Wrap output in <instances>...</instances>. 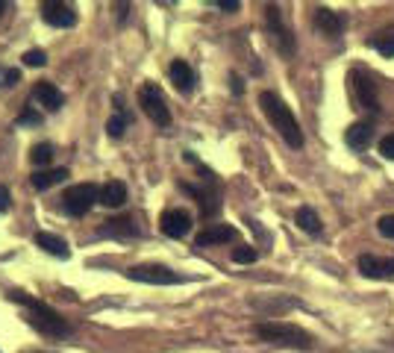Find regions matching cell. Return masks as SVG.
<instances>
[{"instance_id": "obj_28", "label": "cell", "mask_w": 394, "mask_h": 353, "mask_svg": "<svg viewBox=\"0 0 394 353\" xmlns=\"http://www.w3.org/2000/svg\"><path fill=\"white\" fill-rule=\"evenodd\" d=\"M21 59H24V65H30V68H45V65H47V53H45V50H38V47L27 50Z\"/></svg>"}, {"instance_id": "obj_6", "label": "cell", "mask_w": 394, "mask_h": 353, "mask_svg": "<svg viewBox=\"0 0 394 353\" xmlns=\"http://www.w3.org/2000/svg\"><path fill=\"white\" fill-rule=\"evenodd\" d=\"M265 24H268V33H271V42L274 47L280 50L283 59H291L294 56V33L288 30V24L283 21V9L277 4H268L265 6Z\"/></svg>"}, {"instance_id": "obj_25", "label": "cell", "mask_w": 394, "mask_h": 353, "mask_svg": "<svg viewBox=\"0 0 394 353\" xmlns=\"http://www.w3.org/2000/svg\"><path fill=\"white\" fill-rule=\"evenodd\" d=\"M127 121H130V118H127L124 112H115L109 121H106V133L112 135V139H121L124 130H127Z\"/></svg>"}, {"instance_id": "obj_15", "label": "cell", "mask_w": 394, "mask_h": 353, "mask_svg": "<svg viewBox=\"0 0 394 353\" xmlns=\"http://www.w3.org/2000/svg\"><path fill=\"white\" fill-rule=\"evenodd\" d=\"M168 77H171V83L176 86L180 94H191L194 91L197 77H194V71H191V65L186 62V59H174V62L168 65Z\"/></svg>"}, {"instance_id": "obj_8", "label": "cell", "mask_w": 394, "mask_h": 353, "mask_svg": "<svg viewBox=\"0 0 394 353\" xmlns=\"http://www.w3.org/2000/svg\"><path fill=\"white\" fill-rule=\"evenodd\" d=\"M350 91L356 97V103L368 112H380V91H377V83L373 77L365 71V68H353L350 71Z\"/></svg>"}, {"instance_id": "obj_3", "label": "cell", "mask_w": 394, "mask_h": 353, "mask_svg": "<svg viewBox=\"0 0 394 353\" xmlns=\"http://www.w3.org/2000/svg\"><path fill=\"white\" fill-rule=\"evenodd\" d=\"M253 332L268 344H280V347H298V350H309L315 344V339L306 330H300L298 324H286V321H259L253 327Z\"/></svg>"}, {"instance_id": "obj_11", "label": "cell", "mask_w": 394, "mask_h": 353, "mask_svg": "<svg viewBox=\"0 0 394 353\" xmlns=\"http://www.w3.org/2000/svg\"><path fill=\"white\" fill-rule=\"evenodd\" d=\"M159 230L168 235V239H183L191 230V215L186 209H165L159 218Z\"/></svg>"}, {"instance_id": "obj_4", "label": "cell", "mask_w": 394, "mask_h": 353, "mask_svg": "<svg viewBox=\"0 0 394 353\" xmlns=\"http://www.w3.org/2000/svg\"><path fill=\"white\" fill-rule=\"evenodd\" d=\"M197 168H201V174H203V186H188V183H183L180 189L188 191V194H194V201H197V206H201L203 218H215V215L221 212V186H218V176H215L209 168H203V165H197Z\"/></svg>"}, {"instance_id": "obj_32", "label": "cell", "mask_w": 394, "mask_h": 353, "mask_svg": "<svg viewBox=\"0 0 394 353\" xmlns=\"http://www.w3.org/2000/svg\"><path fill=\"white\" fill-rule=\"evenodd\" d=\"M230 89H232V94H242V91H244V83H242V77L235 74V71L230 74Z\"/></svg>"}, {"instance_id": "obj_18", "label": "cell", "mask_w": 394, "mask_h": 353, "mask_svg": "<svg viewBox=\"0 0 394 353\" xmlns=\"http://www.w3.org/2000/svg\"><path fill=\"white\" fill-rule=\"evenodd\" d=\"M315 27H318L321 33H327L330 38H336V35L344 30V18H342L339 12H332V9L321 6V9H315Z\"/></svg>"}, {"instance_id": "obj_17", "label": "cell", "mask_w": 394, "mask_h": 353, "mask_svg": "<svg viewBox=\"0 0 394 353\" xmlns=\"http://www.w3.org/2000/svg\"><path fill=\"white\" fill-rule=\"evenodd\" d=\"M101 235H112V239H135V235H142V227L135 224V218L124 215V218H112L101 227Z\"/></svg>"}, {"instance_id": "obj_5", "label": "cell", "mask_w": 394, "mask_h": 353, "mask_svg": "<svg viewBox=\"0 0 394 353\" xmlns=\"http://www.w3.org/2000/svg\"><path fill=\"white\" fill-rule=\"evenodd\" d=\"M94 203H101V186L94 183H77L62 194V206L71 218H83L86 212H91Z\"/></svg>"}, {"instance_id": "obj_22", "label": "cell", "mask_w": 394, "mask_h": 353, "mask_svg": "<svg viewBox=\"0 0 394 353\" xmlns=\"http://www.w3.org/2000/svg\"><path fill=\"white\" fill-rule=\"evenodd\" d=\"M101 203L109 209H118L127 203V186L121 180H109L106 186H101Z\"/></svg>"}, {"instance_id": "obj_24", "label": "cell", "mask_w": 394, "mask_h": 353, "mask_svg": "<svg viewBox=\"0 0 394 353\" xmlns=\"http://www.w3.org/2000/svg\"><path fill=\"white\" fill-rule=\"evenodd\" d=\"M30 159L35 168H45L50 159H53V145L50 142H38L33 150H30Z\"/></svg>"}, {"instance_id": "obj_34", "label": "cell", "mask_w": 394, "mask_h": 353, "mask_svg": "<svg viewBox=\"0 0 394 353\" xmlns=\"http://www.w3.org/2000/svg\"><path fill=\"white\" fill-rule=\"evenodd\" d=\"M9 201H12V194L6 186H0V212H6L9 209Z\"/></svg>"}, {"instance_id": "obj_16", "label": "cell", "mask_w": 394, "mask_h": 353, "mask_svg": "<svg viewBox=\"0 0 394 353\" xmlns=\"http://www.w3.org/2000/svg\"><path fill=\"white\" fill-rule=\"evenodd\" d=\"M371 142H373V124L371 121H353L344 130V145L350 150H368Z\"/></svg>"}, {"instance_id": "obj_27", "label": "cell", "mask_w": 394, "mask_h": 353, "mask_svg": "<svg viewBox=\"0 0 394 353\" xmlns=\"http://www.w3.org/2000/svg\"><path fill=\"white\" fill-rule=\"evenodd\" d=\"M256 247H250V245H244V247H235L232 250V262H239V265H250V262H256Z\"/></svg>"}, {"instance_id": "obj_26", "label": "cell", "mask_w": 394, "mask_h": 353, "mask_svg": "<svg viewBox=\"0 0 394 353\" xmlns=\"http://www.w3.org/2000/svg\"><path fill=\"white\" fill-rule=\"evenodd\" d=\"M18 124H21V127H38V124H42V112L33 109V101L24 106L21 115H18Z\"/></svg>"}, {"instance_id": "obj_31", "label": "cell", "mask_w": 394, "mask_h": 353, "mask_svg": "<svg viewBox=\"0 0 394 353\" xmlns=\"http://www.w3.org/2000/svg\"><path fill=\"white\" fill-rule=\"evenodd\" d=\"M215 6L224 9V12H239V9H242L239 0H215Z\"/></svg>"}, {"instance_id": "obj_13", "label": "cell", "mask_w": 394, "mask_h": 353, "mask_svg": "<svg viewBox=\"0 0 394 353\" xmlns=\"http://www.w3.org/2000/svg\"><path fill=\"white\" fill-rule=\"evenodd\" d=\"M239 230L230 227V224H209L206 230L197 232L194 239V247H212V245H227V242H235Z\"/></svg>"}, {"instance_id": "obj_35", "label": "cell", "mask_w": 394, "mask_h": 353, "mask_svg": "<svg viewBox=\"0 0 394 353\" xmlns=\"http://www.w3.org/2000/svg\"><path fill=\"white\" fill-rule=\"evenodd\" d=\"M9 9H12V6L6 4V0H0V15H4V12H9Z\"/></svg>"}, {"instance_id": "obj_2", "label": "cell", "mask_w": 394, "mask_h": 353, "mask_svg": "<svg viewBox=\"0 0 394 353\" xmlns=\"http://www.w3.org/2000/svg\"><path fill=\"white\" fill-rule=\"evenodd\" d=\"M259 106L265 112V118L271 121V127L283 135V142L291 147V150H300L303 147V130L294 118L291 106L283 101L277 91H259Z\"/></svg>"}, {"instance_id": "obj_21", "label": "cell", "mask_w": 394, "mask_h": 353, "mask_svg": "<svg viewBox=\"0 0 394 353\" xmlns=\"http://www.w3.org/2000/svg\"><path fill=\"white\" fill-rule=\"evenodd\" d=\"M35 245L42 247V250H47L50 257H59V259H68V242L62 239V235H56V232H38L35 235Z\"/></svg>"}, {"instance_id": "obj_1", "label": "cell", "mask_w": 394, "mask_h": 353, "mask_svg": "<svg viewBox=\"0 0 394 353\" xmlns=\"http://www.w3.org/2000/svg\"><path fill=\"white\" fill-rule=\"evenodd\" d=\"M6 294H9V301H15L18 306L27 309V324H30L33 330L42 332V336H53V339L71 336V324H68L62 315H59L53 306L42 303V301H35V298H30V294L18 291V288H12V291H6Z\"/></svg>"}, {"instance_id": "obj_23", "label": "cell", "mask_w": 394, "mask_h": 353, "mask_svg": "<svg viewBox=\"0 0 394 353\" xmlns=\"http://www.w3.org/2000/svg\"><path fill=\"white\" fill-rule=\"evenodd\" d=\"M368 45H371L373 50H377L380 56L391 59V56H394V24L385 27V30H380V33H373V35L368 38Z\"/></svg>"}, {"instance_id": "obj_29", "label": "cell", "mask_w": 394, "mask_h": 353, "mask_svg": "<svg viewBox=\"0 0 394 353\" xmlns=\"http://www.w3.org/2000/svg\"><path fill=\"white\" fill-rule=\"evenodd\" d=\"M377 230H380V235H385V239H394V215H383V218L377 221Z\"/></svg>"}, {"instance_id": "obj_10", "label": "cell", "mask_w": 394, "mask_h": 353, "mask_svg": "<svg viewBox=\"0 0 394 353\" xmlns=\"http://www.w3.org/2000/svg\"><path fill=\"white\" fill-rule=\"evenodd\" d=\"M356 268L368 280H394V257H373V253H362L356 259Z\"/></svg>"}, {"instance_id": "obj_30", "label": "cell", "mask_w": 394, "mask_h": 353, "mask_svg": "<svg viewBox=\"0 0 394 353\" xmlns=\"http://www.w3.org/2000/svg\"><path fill=\"white\" fill-rule=\"evenodd\" d=\"M380 153L385 156V159H391V162H394V133H391V135H385V139H380Z\"/></svg>"}, {"instance_id": "obj_12", "label": "cell", "mask_w": 394, "mask_h": 353, "mask_svg": "<svg viewBox=\"0 0 394 353\" xmlns=\"http://www.w3.org/2000/svg\"><path fill=\"white\" fill-rule=\"evenodd\" d=\"M42 18H45V24H50V27H56V30H68V27H74L77 24V12H74V6L71 4H62V0H50V4H45L42 6Z\"/></svg>"}, {"instance_id": "obj_7", "label": "cell", "mask_w": 394, "mask_h": 353, "mask_svg": "<svg viewBox=\"0 0 394 353\" xmlns=\"http://www.w3.org/2000/svg\"><path fill=\"white\" fill-rule=\"evenodd\" d=\"M139 106L145 109V115L156 127H168L171 124V109H168L165 97H162V89L156 83H147V86L139 89Z\"/></svg>"}, {"instance_id": "obj_20", "label": "cell", "mask_w": 394, "mask_h": 353, "mask_svg": "<svg viewBox=\"0 0 394 353\" xmlns=\"http://www.w3.org/2000/svg\"><path fill=\"white\" fill-rule=\"evenodd\" d=\"M294 224H298L306 235H312V239H318V235L324 232V224L318 218V212H315L312 206H300L298 215H294Z\"/></svg>"}, {"instance_id": "obj_19", "label": "cell", "mask_w": 394, "mask_h": 353, "mask_svg": "<svg viewBox=\"0 0 394 353\" xmlns=\"http://www.w3.org/2000/svg\"><path fill=\"white\" fill-rule=\"evenodd\" d=\"M68 176H71L68 168H45V171H35V174L30 176V183H33L35 191H47V189H53L56 183H65Z\"/></svg>"}, {"instance_id": "obj_33", "label": "cell", "mask_w": 394, "mask_h": 353, "mask_svg": "<svg viewBox=\"0 0 394 353\" xmlns=\"http://www.w3.org/2000/svg\"><path fill=\"white\" fill-rule=\"evenodd\" d=\"M18 80H21V71H15V68H12V71L4 74V86H18Z\"/></svg>"}, {"instance_id": "obj_14", "label": "cell", "mask_w": 394, "mask_h": 353, "mask_svg": "<svg viewBox=\"0 0 394 353\" xmlns=\"http://www.w3.org/2000/svg\"><path fill=\"white\" fill-rule=\"evenodd\" d=\"M30 101H35L42 109H47V112H56V109H62L65 106V94L59 91L53 83H35L33 86V97Z\"/></svg>"}, {"instance_id": "obj_9", "label": "cell", "mask_w": 394, "mask_h": 353, "mask_svg": "<svg viewBox=\"0 0 394 353\" xmlns=\"http://www.w3.org/2000/svg\"><path fill=\"white\" fill-rule=\"evenodd\" d=\"M130 280L135 283H147V286H176V283H186L183 274H174L165 265H135L130 271H124Z\"/></svg>"}]
</instances>
